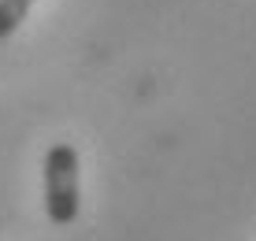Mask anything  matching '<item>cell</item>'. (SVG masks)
I'll list each match as a JSON object with an SVG mask.
<instances>
[{
    "mask_svg": "<svg viewBox=\"0 0 256 241\" xmlns=\"http://www.w3.org/2000/svg\"><path fill=\"white\" fill-rule=\"evenodd\" d=\"M82 208V167H78V148L67 141L45 152V212L56 226H70Z\"/></svg>",
    "mask_w": 256,
    "mask_h": 241,
    "instance_id": "cell-1",
    "label": "cell"
},
{
    "mask_svg": "<svg viewBox=\"0 0 256 241\" xmlns=\"http://www.w3.org/2000/svg\"><path fill=\"white\" fill-rule=\"evenodd\" d=\"M34 4H38V0H0V41L12 38L26 22V15H30Z\"/></svg>",
    "mask_w": 256,
    "mask_h": 241,
    "instance_id": "cell-2",
    "label": "cell"
}]
</instances>
